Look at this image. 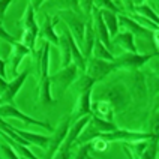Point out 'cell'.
<instances>
[{"label":"cell","instance_id":"6da1fadb","mask_svg":"<svg viewBox=\"0 0 159 159\" xmlns=\"http://www.w3.org/2000/svg\"><path fill=\"white\" fill-rule=\"evenodd\" d=\"M98 99H105V101H108L111 104V107L114 108V113L125 111L129 107L131 101H132L131 93H129V89L122 81L113 83L110 87H107L105 92H102L99 95Z\"/></svg>","mask_w":159,"mask_h":159},{"label":"cell","instance_id":"7a4b0ae2","mask_svg":"<svg viewBox=\"0 0 159 159\" xmlns=\"http://www.w3.org/2000/svg\"><path fill=\"white\" fill-rule=\"evenodd\" d=\"M57 17L65 21V24L69 29V33L74 36L77 45L81 48L83 36H84V26H86L87 18L84 17L81 12H75L72 9H62V11H59Z\"/></svg>","mask_w":159,"mask_h":159},{"label":"cell","instance_id":"3957f363","mask_svg":"<svg viewBox=\"0 0 159 159\" xmlns=\"http://www.w3.org/2000/svg\"><path fill=\"white\" fill-rule=\"evenodd\" d=\"M80 77V71L78 68L71 63L69 66L66 68H62L60 71H57L54 75H50V83H51V89H56L57 90V95L59 96H63V93L69 89L71 84L75 83V80Z\"/></svg>","mask_w":159,"mask_h":159},{"label":"cell","instance_id":"277c9868","mask_svg":"<svg viewBox=\"0 0 159 159\" xmlns=\"http://www.w3.org/2000/svg\"><path fill=\"white\" fill-rule=\"evenodd\" d=\"M158 53H152V54H138V53H122L120 56H116L113 65H114L116 71L117 69H128V71H138L140 68H143L146 63H149L156 57Z\"/></svg>","mask_w":159,"mask_h":159},{"label":"cell","instance_id":"5b68a950","mask_svg":"<svg viewBox=\"0 0 159 159\" xmlns=\"http://www.w3.org/2000/svg\"><path fill=\"white\" fill-rule=\"evenodd\" d=\"M69 126H71V116H66L62 122L59 123V126L53 131V134L48 137V150L45 153V159H51L54 156V153L57 152V149L62 146V143L66 138V134L69 131Z\"/></svg>","mask_w":159,"mask_h":159},{"label":"cell","instance_id":"8992f818","mask_svg":"<svg viewBox=\"0 0 159 159\" xmlns=\"http://www.w3.org/2000/svg\"><path fill=\"white\" fill-rule=\"evenodd\" d=\"M116 68L113 62H107V60H99L95 57L87 59V65H86V75H89L93 83H98L102 78H105L107 75H110L111 72H114Z\"/></svg>","mask_w":159,"mask_h":159},{"label":"cell","instance_id":"52a82bcc","mask_svg":"<svg viewBox=\"0 0 159 159\" xmlns=\"http://www.w3.org/2000/svg\"><path fill=\"white\" fill-rule=\"evenodd\" d=\"M0 117H12V119H17V120H21L26 125H33V126H41L47 131L53 132V126L48 123V122H41V120H36L30 116L24 114L18 110L15 105H11V104H6V105H0Z\"/></svg>","mask_w":159,"mask_h":159},{"label":"cell","instance_id":"ba28073f","mask_svg":"<svg viewBox=\"0 0 159 159\" xmlns=\"http://www.w3.org/2000/svg\"><path fill=\"white\" fill-rule=\"evenodd\" d=\"M29 74H30V71H29V69H26L24 72L18 74V77L12 78V81H9L6 90L0 95V105H6V104L15 105L14 99H15V96H17V93L20 92V89L23 87V84L26 83Z\"/></svg>","mask_w":159,"mask_h":159},{"label":"cell","instance_id":"9c48e42d","mask_svg":"<svg viewBox=\"0 0 159 159\" xmlns=\"http://www.w3.org/2000/svg\"><path fill=\"white\" fill-rule=\"evenodd\" d=\"M92 24H93V30H95V35L96 38L105 45L107 48L110 50V53L113 54V47H111V38L108 35V29H107L105 23L102 20V15H101V11L98 8L93 6L92 9Z\"/></svg>","mask_w":159,"mask_h":159},{"label":"cell","instance_id":"30bf717a","mask_svg":"<svg viewBox=\"0 0 159 159\" xmlns=\"http://www.w3.org/2000/svg\"><path fill=\"white\" fill-rule=\"evenodd\" d=\"M92 92H93V89H89V90L78 95L77 104H75L74 111L71 114V123L80 120L81 117L92 116V108H90V105H92Z\"/></svg>","mask_w":159,"mask_h":159},{"label":"cell","instance_id":"8fae6325","mask_svg":"<svg viewBox=\"0 0 159 159\" xmlns=\"http://www.w3.org/2000/svg\"><path fill=\"white\" fill-rule=\"evenodd\" d=\"M30 53V50L27 48L26 45H23L20 41H18L15 45H12V51L9 54V72H11V77L12 78H15L18 77V68H20V65L23 62V59L29 56Z\"/></svg>","mask_w":159,"mask_h":159},{"label":"cell","instance_id":"7c38bea8","mask_svg":"<svg viewBox=\"0 0 159 159\" xmlns=\"http://www.w3.org/2000/svg\"><path fill=\"white\" fill-rule=\"evenodd\" d=\"M111 47H113V53H114V48L119 47L125 50V53H138L137 50V45H135V36L131 35L129 32H120L111 39Z\"/></svg>","mask_w":159,"mask_h":159},{"label":"cell","instance_id":"4fadbf2b","mask_svg":"<svg viewBox=\"0 0 159 159\" xmlns=\"http://www.w3.org/2000/svg\"><path fill=\"white\" fill-rule=\"evenodd\" d=\"M92 116L95 117H99L102 120H107V122H113L114 119V108L111 107V104L105 101V99H96L95 102H92Z\"/></svg>","mask_w":159,"mask_h":159},{"label":"cell","instance_id":"5bb4252c","mask_svg":"<svg viewBox=\"0 0 159 159\" xmlns=\"http://www.w3.org/2000/svg\"><path fill=\"white\" fill-rule=\"evenodd\" d=\"M38 38L44 39L45 42H48V44H53V45H57V47H59V36L56 35V32H54L53 18H51V15H48V14L45 15L44 24L39 27Z\"/></svg>","mask_w":159,"mask_h":159},{"label":"cell","instance_id":"9a60e30c","mask_svg":"<svg viewBox=\"0 0 159 159\" xmlns=\"http://www.w3.org/2000/svg\"><path fill=\"white\" fill-rule=\"evenodd\" d=\"M18 24L23 27V32H30V33H33V35L38 36V33H39V26L36 24L35 9H33L32 2H29L26 11H24V15L21 17V20H20Z\"/></svg>","mask_w":159,"mask_h":159},{"label":"cell","instance_id":"2e32d148","mask_svg":"<svg viewBox=\"0 0 159 159\" xmlns=\"http://www.w3.org/2000/svg\"><path fill=\"white\" fill-rule=\"evenodd\" d=\"M119 18V26L122 24V26L126 29L125 32H129L131 35L134 36H147V38H153V33L155 32H150V30H146V29H143L141 26H138L134 20H131L129 17H126V15H117Z\"/></svg>","mask_w":159,"mask_h":159},{"label":"cell","instance_id":"e0dca14e","mask_svg":"<svg viewBox=\"0 0 159 159\" xmlns=\"http://www.w3.org/2000/svg\"><path fill=\"white\" fill-rule=\"evenodd\" d=\"M11 129L15 134H18L21 138H24L26 141H29L32 146H38L41 149H47V144H48V137L47 135H42V134H33L29 132V131H24V129H20V128H15L12 125H9Z\"/></svg>","mask_w":159,"mask_h":159},{"label":"cell","instance_id":"ac0fdd59","mask_svg":"<svg viewBox=\"0 0 159 159\" xmlns=\"http://www.w3.org/2000/svg\"><path fill=\"white\" fill-rule=\"evenodd\" d=\"M39 102L42 105L48 107V105H54L56 104V99H53V93H51V83L50 78H45L39 81Z\"/></svg>","mask_w":159,"mask_h":159},{"label":"cell","instance_id":"d6986e66","mask_svg":"<svg viewBox=\"0 0 159 159\" xmlns=\"http://www.w3.org/2000/svg\"><path fill=\"white\" fill-rule=\"evenodd\" d=\"M99 11H101L102 20H104L107 29H108V35L113 39L119 33V18H117L114 12H110V11H105V9H99Z\"/></svg>","mask_w":159,"mask_h":159},{"label":"cell","instance_id":"ffe728a7","mask_svg":"<svg viewBox=\"0 0 159 159\" xmlns=\"http://www.w3.org/2000/svg\"><path fill=\"white\" fill-rule=\"evenodd\" d=\"M90 57H95V59H99V60H107V62H113L114 60V56L110 53V50L98 38H95L93 50H92V56Z\"/></svg>","mask_w":159,"mask_h":159},{"label":"cell","instance_id":"44dd1931","mask_svg":"<svg viewBox=\"0 0 159 159\" xmlns=\"http://www.w3.org/2000/svg\"><path fill=\"white\" fill-rule=\"evenodd\" d=\"M149 140H140V141H126L125 144V150L129 153L131 159H140L141 153L144 152Z\"/></svg>","mask_w":159,"mask_h":159},{"label":"cell","instance_id":"7402d4cb","mask_svg":"<svg viewBox=\"0 0 159 159\" xmlns=\"http://www.w3.org/2000/svg\"><path fill=\"white\" fill-rule=\"evenodd\" d=\"M59 48H60V53H62V68H66L72 63V57H71V47L68 42V38L63 33L62 36H59Z\"/></svg>","mask_w":159,"mask_h":159},{"label":"cell","instance_id":"603a6c76","mask_svg":"<svg viewBox=\"0 0 159 159\" xmlns=\"http://www.w3.org/2000/svg\"><path fill=\"white\" fill-rule=\"evenodd\" d=\"M89 123L92 125V126H93L99 134L113 132V131L117 129V126L114 125V122H107V120H102V119L95 117V116H92V117H90V122H89Z\"/></svg>","mask_w":159,"mask_h":159},{"label":"cell","instance_id":"cb8c5ba5","mask_svg":"<svg viewBox=\"0 0 159 159\" xmlns=\"http://www.w3.org/2000/svg\"><path fill=\"white\" fill-rule=\"evenodd\" d=\"M132 14L147 18V20L153 21L155 24H158V21H159L156 12H155V11H153L149 5H146V3H141V5H134V12H132Z\"/></svg>","mask_w":159,"mask_h":159},{"label":"cell","instance_id":"d4e9b609","mask_svg":"<svg viewBox=\"0 0 159 159\" xmlns=\"http://www.w3.org/2000/svg\"><path fill=\"white\" fill-rule=\"evenodd\" d=\"M48 68H50V44L48 42H45L42 45V57H41V80H45L50 77V74H48Z\"/></svg>","mask_w":159,"mask_h":159},{"label":"cell","instance_id":"484cf974","mask_svg":"<svg viewBox=\"0 0 159 159\" xmlns=\"http://www.w3.org/2000/svg\"><path fill=\"white\" fill-rule=\"evenodd\" d=\"M158 158V137H153L147 141V146L141 153L140 159H156Z\"/></svg>","mask_w":159,"mask_h":159},{"label":"cell","instance_id":"4316f807","mask_svg":"<svg viewBox=\"0 0 159 159\" xmlns=\"http://www.w3.org/2000/svg\"><path fill=\"white\" fill-rule=\"evenodd\" d=\"M75 90L80 93H83V92H86V90H89V89H93V81H92V78L89 77V75H86V74H81L78 78L75 80Z\"/></svg>","mask_w":159,"mask_h":159},{"label":"cell","instance_id":"83f0119b","mask_svg":"<svg viewBox=\"0 0 159 159\" xmlns=\"http://www.w3.org/2000/svg\"><path fill=\"white\" fill-rule=\"evenodd\" d=\"M89 144H90V149H93V150H96V152H105L108 149V146H110V143L102 140L101 137H96L95 140H92Z\"/></svg>","mask_w":159,"mask_h":159},{"label":"cell","instance_id":"f1b7e54d","mask_svg":"<svg viewBox=\"0 0 159 159\" xmlns=\"http://www.w3.org/2000/svg\"><path fill=\"white\" fill-rule=\"evenodd\" d=\"M0 150H2V153H3L5 159H20V156L17 155V152L14 150L8 143H3V144L0 146Z\"/></svg>","mask_w":159,"mask_h":159},{"label":"cell","instance_id":"f546056e","mask_svg":"<svg viewBox=\"0 0 159 159\" xmlns=\"http://www.w3.org/2000/svg\"><path fill=\"white\" fill-rule=\"evenodd\" d=\"M89 152H90V144H81V146H78L77 152L71 156V159H86Z\"/></svg>","mask_w":159,"mask_h":159},{"label":"cell","instance_id":"4dcf8cb0","mask_svg":"<svg viewBox=\"0 0 159 159\" xmlns=\"http://www.w3.org/2000/svg\"><path fill=\"white\" fill-rule=\"evenodd\" d=\"M0 39H3V41H6L9 45H15L18 42L17 38H14L12 35H9L8 32L3 29V26H2V23H0Z\"/></svg>","mask_w":159,"mask_h":159},{"label":"cell","instance_id":"1f68e13d","mask_svg":"<svg viewBox=\"0 0 159 159\" xmlns=\"http://www.w3.org/2000/svg\"><path fill=\"white\" fill-rule=\"evenodd\" d=\"M11 3H12V2H9V0H0V23H3L5 14H6V9L9 8Z\"/></svg>","mask_w":159,"mask_h":159},{"label":"cell","instance_id":"d6a6232c","mask_svg":"<svg viewBox=\"0 0 159 159\" xmlns=\"http://www.w3.org/2000/svg\"><path fill=\"white\" fill-rule=\"evenodd\" d=\"M0 77L3 80H6V62L3 60V59H0Z\"/></svg>","mask_w":159,"mask_h":159},{"label":"cell","instance_id":"836d02e7","mask_svg":"<svg viewBox=\"0 0 159 159\" xmlns=\"http://www.w3.org/2000/svg\"><path fill=\"white\" fill-rule=\"evenodd\" d=\"M6 87H8V81L6 80H3L2 77H0V95L6 90Z\"/></svg>","mask_w":159,"mask_h":159},{"label":"cell","instance_id":"e575fe53","mask_svg":"<svg viewBox=\"0 0 159 159\" xmlns=\"http://www.w3.org/2000/svg\"><path fill=\"white\" fill-rule=\"evenodd\" d=\"M86 159H95V158H92V156H89V155H87V158H86Z\"/></svg>","mask_w":159,"mask_h":159},{"label":"cell","instance_id":"d590c367","mask_svg":"<svg viewBox=\"0 0 159 159\" xmlns=\"http://www.w3.org/2000/svg\"><path fill=\"white\" fill-rule=\"evenodd\" d=\"M20 159H26V158H20Z\"/></svg>","mask_w":159,"mask_h":159}]
</instances>
